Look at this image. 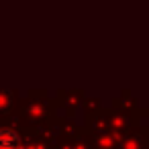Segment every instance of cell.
Instances as JSON below:
<instances>
[{
  "label": "cell",
  "instance_id": "obj_1",
  "mask_svg": "<svg viewBox=\"0 0 149 149\" xmlns=\"http://www.w3.org/2000/svg\"><path fill=\"white\" fill-rule=\"evenodd\" d=\"M0 149H19V135L10 129H0Z\"/></svg>",
  "mask_w": 149,
  "mask_h": 149
}]
</instances>
